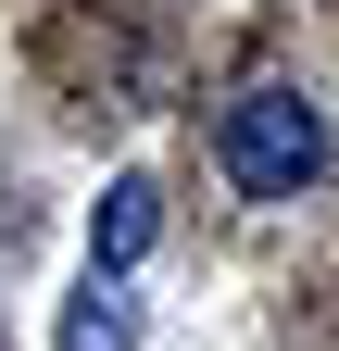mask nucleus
I'll list each match as a JSON object with an SVG mask.
<instances>
[{
    "label": "nucleus",
    "mask_w": 339,
    "mask_h": 351,
    "mask_svg": "<svg viewBox=\"0 0 339 351\" xmlns=\"http://www.w3.org/2000/svg\"><path fill=\"white\" fill-rule=\"evenodd\" d=\"M214 163L239 176L251 201H302L327 176V113L302 101V88H239L226 125H214Z\"/></svg>",
    "instance_id": "1"
},
{
    "label": "nucleus",
    "mask_w": 339,
    "mask_h": 351,
    "mask_svg": "<svg viewBox=\"0 0 339 351\" xmlns=\"http://www.w3.org/2000/svg\"><path fill=\"white\" fill-rule=\"evenodd\" d=\"M151 239H163V189L151 176H113V189L89 201V276H126Z\"/></svg>",
    "instance_id": "2"
},
{
    "label": "nucleus",
    "mask_w": 339,
    "mask_h": 351,
    "mask_svg": "<svg viewBox=\"0 0 339 351\" xmlns=\"http://www.w3.org/2000/svg\"><path fill=\"white\" fill-rule=\"evenodd\" d=\"M51 351H139V301H126V276H89L63 301V326H51Z\"/></svg>",
    "instance_id": "3"
}]
</instances>
